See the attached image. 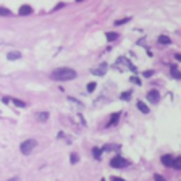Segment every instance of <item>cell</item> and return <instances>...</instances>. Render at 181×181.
<instances>
[{
  "label": "cell",
  "mask_w": 181,
  "mask_h": 181,
  "mask_svg": "<svg viewBox=\"0 0 181 181\" xmlns=\"http://www.w3.org/2000/svg\"><path fill=\"white\" fill-rule=\"evenodd\" d=\"M128 21H129V18H123V20H118V21H115V26L125 24V23H128Z\"/></svg>",
  "instance_id": "7402d4cb"
},
{
  "label": "cell",
  "mask_w": 181,
  "mask_h": 181,
  "mask_svg": "<svg viewBox=\"0 0 181 181\" xmlns=\"http://www.w3.org/2000/svg\"><path fill=\"white\" fill-rule=\"evenodd\" d=\"M7 58H8V60H20L21 58V52H18V50L8 52V54H7Z\"/></svg>",
  "instance_id": "9c48e42d"
},
{
  "label": "cell",
  "mask_w": 181,
  "mask_h": 181,
  "mask_svg": "<svg viewBox=\"0 0 181 181\" xmlns=\"http://www.w3.org/2000/svg\"><path fill=\"white\" fill-rule=\"evenodd\" d=\"M129 79L133 81V83H134V84H141V79H139V78H137V76H131Z\"/></svg>",
  "instance_id": "cb8c5ba5"
},
{
  "label": "cell",
  "mask_w": 181,
  "mask_h": 181,
  "mask_svg": "<svg viewBox=\"0 0 181 181\" xmlns=\"http://www.w3.org/2000/svg\"><path fill=\"white\" fill-rule=\"evenodd\" d=\"M147 100L151 102V104H159V100H160V94H159V90H149L147 92Z\"/></svg>",
  "instance_id": "277c9868"
},
{
  "label": "cell",
  "mask_w": 181,
  "mask_h": 181,
  "mask_svg": "<svg viewBox=\"0 0 181 181\" xmlns=\"http://www.w3.org/2000/svg\"><path fill=\"white\" fill-rule=\"evenodd\" d=\"M76 2H83V0H76Z\"/></svg>",
  "instance_id": "f1b7e54d"
},
{
  "label": "cell",
  "mask_w": 181,
  "mask_h": 181,
  "mask_svg": "<svg viewBox=\"0 0 181 181\" xmlns=\"http://www.w3.org/2000/svg\"><path fill=\"white\" fill-rule=\"evenodd\" d=\"M102 154H104V152H102V149H99V147H94V149H92V155H94L96 160H100Z\"/></svg>",
  "instance_id": "5bb4252c"
},
{
  "label": "cell",
  "mask_w": 181,
  "mask_h": 181,
  "mask_svg": "<svg viewBox=\"0 0 181 181\" xmlns=\"http://www.w3.org/2000/svg\"><path fill=\"white\" fill-rule=\"evenodd\" d=\"M128 165H129V162L126 160V159H123L121 155H115L110 160V166H112V168H125V166H128Z\"/></svg>",
  "instance_id": "3957f363"
},
{
  "label": "cell",
  "mask_w": 181,
  "mask_h": 181,
  "mask_svg": "<svg viewBox=\"0 0 181 181\" xmlns=\"http://www.w3.org/2000/svg\"><path fill=\"white\" fill-rule=\"evenodd\" d=\"M63 7H65V3H58V5H57L55 8H54V11H57V10H60V8H63Z\"/></svg>",
  "instance_id": "484cf974"
},
{
  "label": "cell",
  "mask_w": 181,
  "mask_h": 181,
  "mask_svg": "<svg viewBox=\"0 0 181 181\" xmlns=\"http://www.w3.org/2000/svg\"><path fill=\"white\" fill-rule=\"evenodd\" d=\"M96 87H97L96 83H89V84H87V90H89V92H94V89H96Z\"/></svg>",
  "instance_id": "44dd1931"
},
{
  "label": "cell",
  "mask_w": 181,
  "mask_h": 181,
  "mask_svg": "<svg viewBox=\"0 0 181 181\" xmlns=\"http://www.w3.org/2000/svg\"><path fill=\"white\" fill-rule=\"evenodd\" d=\"M120 115H121V112H116V113H113L107 126H112V125H115V123H118V120H120Z\"/></svg>",
  "instance_id": "7c38bea8"
},
{
  "label": "cell",
  "mask_w": 181,
  "mask_h": 181,
  "mask_svg": "<svg viewBox=\"0 0 181 181\" xmlns=\"http://www.w3.org/2000/svg\"><path fill=\"white\" fill-rule=\"evenodd\" d=\"M18 13H20L21 16H28V15H31V13H32V7H31V5H21Z\"/></svg>",
  "instance_id": "8992f818"
},
{
  "label": "cell",
  "mask_w": 181,
  "mask_h": 181,
  "mask_svg": "<svg viewBox=\"0 0 181 181\" xmlns=\"http://www.w3.org/2000/svg\"><path fill=\"white\" fill-rule=\"evenodd\" d=\"M170 71H171V76L175 79H180L181 78V73L178 71V65H170Z\"/></svg>",
  "instance_id": "ba28073f"
},
{
  "label": "cell",
  "mask_w": 181,
  "mask_h": 181,
  "mask_svg": "<svg viewBox=\"0 0 181 181\" xmlns=\"http://www.w3.org/2000/svg\"><path fill=\"white\" fill-rule=\"evenodd\" d=\"M49 116H50L49 112H39V113L36 115V118H37V121H40V123H45V121L49 120Z\"/></svg>",
  "instance_id": "52a82bcc"
},
{
  "label": "cell",
  "mask_w": 181,
  "mask_h": 181,
  "mask_svg": "<svg viewBox=\"0 0 181 181\" xmlns=\"http://www.w3.org/2000/svg\"><path fill=\"white\" fill-rule=\"evenodd\" d=\"M10 102L13 104V105L20 107V108H26V107H28V104H26V102L20 100V99H15V97H13V99H10Z\"/></svg>",
  "instance_id": "30bf717a"
},
{
  "label": "cell",
  "mask_w": 181,
  "mask_h": 181,
  "mask_svg": "<svg viewBox=\"0 0 181 181\" xmlns=\"http://www.w3.org/2000/svg\"><path fill=\"white\" fill-rule=\"evenodd\" d=\"M105 37H107V40L113 42V40L118 39V34H116V32H112V31H108V32H105Z\"/></svg>",
  "instance_id": "2e32d148"
},
{
  "label": "cell",
  "mask_w": 181,
  "mask_h": 181,
  "mask_svg": "<svg viewBox=\"0 0 181 181\" xmlns=\"http://www.w3.org/2000/svg\"><path fill=\"white\" fill-rule=\"evenodd\" d=\"M171 166H173L175 170H181V159L180 157H176V159L171 160Z\"/></svg>",
  "instance_id": "9a60e30c"
},
{
  "label": "cell",
  "mask_w": 181,
  "mask_h": 181,
  "mask_svg": "<svg viewBox=\"0 0 181 181\" xmlns=\"http://www.w3.org/2000/svg\"><path fill=\"white\" fill-rule=\"evenodd\" d=\"M142 76H144V78H151V76H154V71H152V70H147V71H144V73H142Z\"/></svg>",
  "instance_id": "603a6c76"
},
{
  "label": "cell",
  "mask_w": 181,
  "mask_h": 181,
  "mask_svg": "<svg viewBox=\"0 0 181 181\" xmlns=\"http://www.w3.org/2000/svg\"><path fill=\"white\" fill-rule=\"evenodd\" d=\"M154 180H155V181H166L165 178H163V176H162V175H159V173H157V175L154 176Z\"/></svg>",
  "instance_id": "d4e9b609"
},
{
  "label": "cell",
  "mask_w": 181,
  "mask_h": 181,
  "mask_svg": "<svg viewBox=\"0 0 181 181\" xmlns=\"http://www.w3.org/2000/svg\"><path fill=\"white\" fill-rule=\"evenodd\" d=\"M171 40H170V37H168V36H160V37H159V44H170Z\"/></svg>",
  "instance_id": "d6986e66"
},
{
  "label": "cell",
  "mask_w": 181,
  "mask_h": 181,
  "mask_svg": "<svg viewBox=\"0 0 181 181\" xmlns=\"http://www.w3.org/2000/svg\"><path fill=\"white\" fill-rule=\"evenodd\" d=\"M36 146H37V141H36V139H26V141L21 142L20 151H21L23 155H29L31 152L36 149Z\"/></svg>",
  "instance_id": "7a4b0ae2"
},
{
  "label": "cell",
  "mask_w": 181,
  "mask_h": 181,
  "mask_svg": "<svg viewBox=\"0 0 181 181\" xmlns=\"http://www.w3.org/2000/svg\"><path fill=\"white\" fill-rule=\"evenodd\" d=\"M171 160H173V157L168 155V154H166V155H162V159H160V162L165 166H171Z\"/></svg>",
  "instance_id": "8fae6325"
},
{
  "label": "cell",
  "mask_w": 181,
  "mask_h": 181,
  "mask_svg": "<svg viewBox=\"0 0 181 181\" xmlns=\"http://www.w3.org/2000/svg\"><path fill=\"white\" fill-rule=\"evenodd\" d=\"M107 68H108V66H107V63H102L99 68H92V70H90V73H92V75H96V76H104L107 73Z\"/></svg>",
  "instance_id": "5b68a950"
},
{
  "label": "cell",
  "mask_w": 181,
  "mask_h": 181,
  "mask_svg": "<svg viewBox=\"0 0 181 181\" xmlns=\"http://www.w3.org/2000/svg\"><path fill=\"white\" fill-rule=\"evenodd\" d=\"M131 96H133V94H131V90H125V92H121V94H120V99H121V100H129Z\"/></svg>",
  "instance_id": "e0dca14e"
},
{
  "label": "cell",
  "mask_w": 181,
  "mask_h": 181,
  "mask_svg": "<svg viewBox=\"0 0 181 181\" xmlns=\"http://www.w3.org/2000/svg\"><path fill=\"white\" fill-rule=\"evenodd\" d=\"M8 181H20V178H18V176H15V178H10Z\"/></svg>",
  "instance_id": "4316f807"
},
{
  "label": "cell",
  "mask_w": 181,
  "mask_h": 181,
  "mask_svg": "<svg viewBox=\"0 0 181 181\" xmlns=\"http://www.w3.org/2000/svg\"><path fill=\"white\" fill-rule=\"evenodd\" d=\"M112 181H125L123 178H112Z\"/></svg>",
  "instance_id": "83f0119b"
},
{
  "label": "cell",
  "mask_w": 181,
  "mask_h": 181,
  "mask_svg": "<svg viewBox=\"0 0 181 181\" xmlns=\"http://www.w3.org/2000/svg\"><path fill=\"white\" fill-rule=\"evenodd\" d=\"M50 78L54 81H73L76 78V71L73 68H68V66H61V68H57L52 71Z\"/></svg>",
  "instance_id": "6da1fadb"
},
{
  "label": "cell",
  "mask_w": 181,
  "mask_h": 181,
  "mask_svg": "<svg viewBox=\"0 0 181 181\" xmlns=\"http://www.w3.org/2000/svg\"><path fill=\"white\" fill-rule=\"evenodd\" d=\"M0 16H11V11L5 7H0Z\"/></svg>",
  "instance_id": "ffe728a7"
},
{
  "label": "cell",
  "mask_w": 181,
  "mask_h": 181,
  "mask_svg": "<svg viewBox=\"0 0 181 181\" xmlns=\"http://www.w3.org/2000/svg\"><path fill=\"white\" fill-rule=\"evenodd\" d=\"M78 160H79V155H78L76 152L70 154V163H71V165H75V163H78Z\"/></svg>",
  "instance_id": "ac0fdd59"
},
{
  "label": "cell",
  "mask_w": 181,
  "mask_h": 181,
  "mask_svg": "<svg viewBox=\"0 0 181 181\" xmlns=\"http://www.w3.org/2000/svg\"><path fill=\"white\" fill-rule=\"evenodd\" d=\"M136 107H137V108H139V110H141L142 113H149V107H147V105H146V104H144L142 100H137Z\"/></svg>",
  "instance_id": "4fadbf2b"
}]
</instances>
